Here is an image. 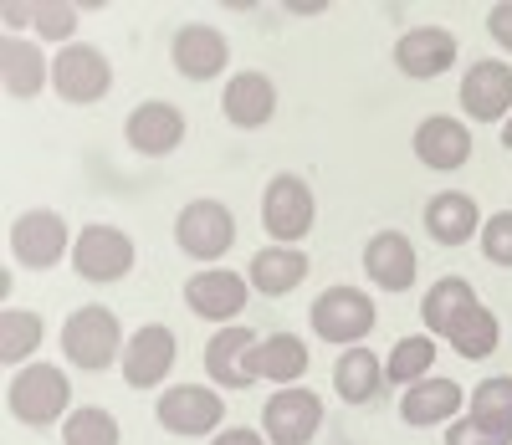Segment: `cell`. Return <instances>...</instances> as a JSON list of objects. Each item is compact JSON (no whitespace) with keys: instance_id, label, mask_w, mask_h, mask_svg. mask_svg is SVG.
Segmentation results:
<instances>
[{"instance_id":"cell-34","label":"cell","mask_w":512,"mask_h":445,"mask_svg":"<svg viewBox=\"0 0 512 445\" xmlns=\"http://www.w3.org/2000/svg\"><path fill=\"white\" fill-rule=\"evenodd\" d=\"M482 256L492 266H512V210H497L492 220H482Z\"/></svg>"},{"instance_id":"cell-12","label":"cell","mask_w":512,"mask_h":445,"mask_svg":"<svg viewBox=\"0 0 512 445\" xmlns=\"http://www.w3.org/2000/svg\"><path fill=\"white\" fill-rule=\"evenodd\" d=\"M169 62H175V72L190 77V82H210V77H221V72H226V62H231V41H226L216 26H205V21L180 26L175 36H169Z\"/></svg>"},{"instance_id":"cell-25","label":"cell","mask_w":512,"mask_h":445,"mask_svg":"<svg viewBox=\"0 0 512 445\" xmlns=\"http://www.w3.org/2000/svg\"><path fill=\"white\" fill-rule=\"evenodd\" d=\"M303 277H308V251L303 246H267V251H256L251 266H246V282L262 297H287Z\"/></svg>"},{"instance_id":"cell-24","label":"cell","mask_w":512,"mask_h":445,"mask_svg":"<svg viewBox=\"0 0 512 445\" xmlns=\"http://www.w3.org/2000/svg\"><path fill=\"white\" fill-rule=\"evenodd\" d=\"M425 231H431V241H441V246H466L482 231V210L466 190L431 195V205H425Z\"/></svg>"},{"instance_id":"cell-5","label":"cell","mask_w":512,"mask_h":445,"mask_svg":"<svg viewBox=\"0 0 512 445\" xmlns=\"http://www.w3.org/2000/svg\"><path fill=\"white\" fill-rule=\"evenodd\" d=\"M379 313H374V297L359 292V287H328L318 302H313V333L323 343H338V348H354L374 333Z\"/></svg>"},{"instance_id":"cell-18","label":"cell","mask_w":512,"mask_h":445,"mask_svg":"<svg viewBox=\"0 0 512 445\" xmlns=\"http://www.w3.org/2000/svg\"><path fill=\"white\" fill-rule=\"evenodd\" d=\"M461 405H466V394H461L456 379H446V374H425V379H415V384L405 389V399H400V420L415 425V430H431V425H451V420L461 415Z\"/></svg>"},{"instance_id":"cell-17","label":"cell","mask_w":512,"mask_h":445,"mask_svg":"<svg viewBox=\"0 0 512 445\" xmlns=\"http://www.w3.org/2000/svg\"><path fill=\"white\" fill-rule=\"evenodd\" d=\"M415 159L425 169H461L466 159H472V128H466L461 118H446V113H431V118H420L415 128V139H410Z\"/></svg>"},{"instance_id":"cell-15","label":"cell","mask_w":512,"mask_h":445,"mask_svg":"<svg viewBox=\"0 0 512 445\" xmlns=\"http://www.w3.org/2000/svg\"><path fill=\"white\" fill-rule=\"evenodd\" d=\"M461 108L472 123H497L512 113V67L507 62H472L461 77Z\"/></svg>"},{"instance_id":"cell-8","label":"cell","mask_w":512,"mask_h":445,"mask_svg":"<svg viewBox=\"0 0 512 445\" xmlns=\"http://www.w3.org/2000/svg\"><path fill=\"white\" fill-rule=\"evenodd\" d=\"M175 241L195 261H221L236 246V215L221 200H190L175 215Z\"/></svg>"},{"instance_id":"cell-35","label":"cell","mask_w":512,"mask_h":445,"mask_svg":"<svg viewBox=\"0 0 512 445\" xmlns=\"http://www.w3.org/2000/svg\"><path fill=\"white\" fill-rule=\"evenodd\" d=\"M446 445H512V435H497V430H487V425H477V420L456 415V420L446 425Z\"/></svg>"},{"instance_id":"cell-36","label":"cell","mask_w":512,"mask_h":445,"mask_svg":"<svg viewBox=\"0 0 512 445\" xmlns=\"http://www.w3.org/2000/svg\"><path fill=\"white\" fill-rule=\"evenodd\" d=\"M487 36L497 41L502 52H512V0H502V6L487 11Z\"/></svg>"},{"instance_id":"cell-28","label":"cell","mask_w":512,"mask_h":445,"mask_svg":"<svg viewBox=\"0 0 512 445\" xmlns=\"http://www.w3.org/2000/svg\"><path fill=\"white\" fill-rule=\"evenodd\" d=\"M466 307H477V292H472V282L466 277H441V282H431V292H425V302H420V318H425V328H431V338L441 333H451V323L466 313Z\"/></svg>"},{"instance_id":"cell-11","label":"cell","mask_w":512,"mask_h":445,"mask_svg":"<svg viewBox=\"0 0 512 445\" xmlns=\"http://www.w3.org/2000/svg\"><path fill=\"white\" fill-rule=\"evenodd\" d=\"M123 139L144 159H164V154H175L185 144V113L175 103H164V98H149V103H139L134 113H128Z\"/></svg>"},{"instance_id":"cell-38","label":"cell","mask_w":512,"mask_h":445,"mask_svg":"<svg viewBox=\"0 0 512 445\" xmlns=\"http://www.w3.org/2000/svg\"><path fill=\"white\" fill-rule=\"evenodd\" d=\"M31 16H36V6H6V11H0V21H6L11 31H21V26H31Z\"/></svg>"},{"instance_id":"cell-6","label":"cell","mask_w":512,"mask_h":445,"mask_svg":"<svg viewBox=\"0 0 512 445\" xmlns=\"http://www.w3.org/2000/svg\"><path fill=\"white\" fill-rule=\"evenodd\" d=\"M72 231L57 210H26L11 220V256L26 266V272H47L62 256H72Z\"/></svg>"},{"instance_id":"cell-19","label":"cell","mask_w":512,"mask_h":445,"mask_svg":"<svg viewBox=\"0 0 512 445\" xmlns=\"http://www.w3.org/2000/svg\"><path fill=\"white\" fill-rule=\"evenodd\" d=\"M221 113H226V123L231 128H267L272 123V113H277V82L267 77V72H236L231 82H226V98H221Z\"/></svg>"},{"instance_id":"cell-14","label":"cell","mask_w":512,"mask_h":445,"mask_svg":"<svg viewBox=\"0 0 512 445\" xmlns=\"http://www.w3.org/2000/svg\"><path fill=\"white\" fill-rule=\"evenodd\" d=\"M246 292H251V282L236 277V272H226V266H205V272L185 277V307H190L195 318H205V323L236 318L241 307H246Z\"/></svg>"},{"instance_id":"cell-4","label":"cell","mask_w":512,"mask_h":445,"mask_svg":"<svg viewBox=\"0 0 512 445\" xmlns=\"http://www.w3.org/2000/svg\"><path fill=\"white\" fill-rule=\"evenodd\" d=\"M72 272L82 282H123L128 272H134V241H128V231L118 226H103V220H93V226H82L77 241H72Z\"/></svg>"},{"instance_id":"cell-16","label":"cell","mask_w":512,"mask_h":445,"mask_svg":"<svg viewBox=\"0 0 512 445\" xmlns=\"http://www.w3.org/2000/svg\"><path fill=\"white\" fill-rule=\"evenodd\" d=\"M395 67L415 82H431L456 67V36L446 26H415L395 41Z\"/></svg>"},{"instance_id":"cell-30","label":"cell","mask_w":512,"mask_h":445,"mask_svg":"<svg viewBox=\"0 0 512 445\" xmlns=\"http://www.w3.org/2000/svg\"><path fill=\"white\" fill-rule=\"evenodd\" d=\"M41 338H47V328H41L36 313H26V307H6V313H0V364L31 359V353L41 348Z\"/></svg>"},{"instance_id":"cell-23","label":"cell","mask_w":512,"mask_h":445,"mask_svg":"<svg viewBox=\"0 0 512 445\" xmlns=\"http://www.w3.org/2000/svg\"><path fill=\"white\" fill-rule=\"evenodd\" d=\"M364 272L384 292H410L415 287V246L400 231H379L364 246Z\"/></svg>"},{"instance_id":"cell-22","label":"cell","mask_w":512,"mask_h":445,"mask_svg":"<svg viewBox=\"0 0 512 445\" xmlns=\"http://www.w3.org/2000/svg\"><path fill=\"white\" fill-rule=\"evenodd\" d=\"M308 343L297 338V333H272V338H256V348L246 353V369L251 379H272V384H297L308 374Z\"/></svg>"},{"instance_id":"cell-1","label":"cell","mask_w":512,"mask_h":445,"mask_svg":"<svg viewBox=\"0 0 512 445\" xmlns=\"http://www.w3.org/2000/svg\"><path fill=\"white\" fill-rule=\"evenodd\" d=\"M6 410L21 425H36V430L52 425V420L72 415V379L57 364H26L6 389Z\"/></svg>"},{"instance_id":"cell-31","label":"cell","mask_w":512,"mask_h":445,"mask_svg":"<svg viewBox=\"0 0 512 445\" xmlns=\"http://www.w3.org/2000/svg\"><path fill=\"white\" fill-rule=\"evenodd\" d=\"M466 420H477L497 435H512V374H497V379H482L472 389V415Z\"/></svg>"},{"instance_id":"cell-33","label":"cell","mask_w":512,"mask_h":445,"mask_svg":"<svg viewBox=\"0 0 512 445\" xmlns=\"http://www.w3.org/2000/svg\"><path fill=\"white\" fill-rule=\"evenodd\" d=\"M31 26H36V36L57 41V47H72L67 36H77V6H67V0H36Z\"/></svg>"},{"instance_id":"cell-29","label":"cell","mask_w":512,"mask_h":445,"mask_svg":"<svg viewBox=\"0 0 512 445\" xmlns=\"http://www.w3.org/2000/svg\"><path fill=\"white\" fill-rule=\"evenodd\" d=\"M431 364H436V338L431 333H415V338H400L395 348H390V359H384V384H415V379H425L431 374Z\"/></svg>"},{"instance_id":"cell-32","label":"cell","mask_w":512,"mask_h":445,"mask_svg":"<svg viewBox=\"0 0 512 445\" xmlns=\"http://www.w3.org/2000/svg\"><path fill=\"white\" fill-rule=\"evenodd\" d=\"M62 445H118V420L103 405H77L62 420Z\"/></svg>"},{"instance_id":"cell-2","label":"cell","mask_w":512,"mask_h":445,"mask_svg":"<svg viewBox=\"0 0 512 445\" xmlns=\"http://www.w3.org/2000/svg\"><path fill=\"white\" fill-rule=\"evenodd\" d=\"M62 359L77 364V369H93V374L123 359V328L108 307L88 302L62 323Z\"/></svg>"},{"instance_id":"cell-39","label":"cell","mask_w":512,"mask_h":445,"mask_svg":"<svg viewBox=\"0 0 512 445\" xmlns=\"http://www.w3.org/2000/svg\"><path fill=\"white\" fill-rule=\"evenodd\" d=\"M502 149H512V118L502 123Z\"/></svg>"},{"instance_id":"cell-3","label":"cell","mask_w":512,"mask_h":445,"mask_svg":"<svg viewBox=\"0 0 512 445\" xmlns=\"http://www.w3.org/2000/svg\"><path fill=\"white\" fill-rule=\"evenodd\" d=\"M52 87L62 103L88 108V103H103L113 93V67L98 47L72 41V47H57V57H52Z\"/></svg>"},{"instance_id":"cell-27","label":"cell","mask_w":512,"mask_h":445,"mask_svg":"<svg viewBox=\"0 0 512 445\" xmlns=\"http://www.w3.org/2000/svg\"><path fill=\"white\" fill-rule=\"evenodd\" d=\"M446 343L461 353V359H492V353H497V343H502V323H497V313H492V307H466V313L451 323V333H446Z\"/></svg>"},{"instance_id":"cell-13","label":"cell","mask_w":512,"mask_h":445,"mask_svg":"<svg viewBox=\"0 0 512 445\" xmlns=\"http://www.w3.org/2000/svg\"><path fill=\"white\" fill-rule=\"evenodd\" d=\"M175 333H169L164 323H144L134 338L123 343V384L128 389H154V384H164V374L175 369Z\"/></svg>"},{"instance_id":"cell-20","label":"cell","mask_w":512,"mask_h":445,"mask_svg":"<svg viewBox=\"0 0 512 445\" xmlns=\"http://www.w3.org/2000/svg\"><path fill=\"white\" fill-rule=\"evenodd\" d=\"M256 348V333L246 328V323H226L216 338L205 343V374H210V384L216 389H251L256 379H251V369H246V353Z\"/></svg>"},{"instance_id":"cell-37","label":"cell","mask_w":512,"mask_h":445,"mask_svg":"<svg viewBox=\"0 0 512 445\" xmlns=\"http://www.w3.org/2000/svg\"><path fill=\"white\" fill-rule=\"evenodd\" d=\"M210 445H267V440L256 435V430H241V425H231V430H221V435L210 440Z\"/></svg>"},{"instance_id":"cell-9","label":"cell","mask_w":512,"mask_h":445,"mask_svg":"<svg viewBox=\"0 0 512 445\" xmlns=\"http://www.w3.org/2000/svg\"><path fill=\"white\" fill-rule=\"evenodd\" d=\"M323 425V399L303 384H287L277 389L267 405H262V430L272 445H308Z\"/></svg>"},{"instance_id":"cell-21","label":"cell","mask_w":512,"mask_h":445,"mask_svg":"<svg viewBox=\"0 0 512 445\" xmlns=\"http://www.w3.org/2000/svg\"><path fill=\"white\" fill-rule=\"evenodd\" d=\"M0 82H6V98L31 103L41 87H52V62L41 57L36 41L6 36V41H0Z\"/></svg>"},{"instance_id":"cell-26","label":"cell","mask_w":512,"mask_h":445,"mask_svg":"<svg viewBox=\"0 0 512 445\" xmlns=\"http://www.w3.org/2000/svg\"><path fill=\"white\" fill-rule=\"evenodd\" d=\"M384 389V359L369 348H344V359L333 364V394L344 405H369V399Z\"/></svg>"},{"instance_id":"cell-10","label":"cell","mask_w":512,"mask_h":445,"mask_svg":"<svg viewBox=\"0 0 512 445\" xmlns=\"http://www.w3.org/2000/svg\"><path fill=\"white\" fill-rule=\"evenodd\" d=\"M154 415L169 435H210L226 420V399L216 389H205V384H175V389L159 394Z\"/></svg>"},{"instance_id":"cell-7","label":"cell","mask_w":512,"mask_h":445,"mask_svg":"<svg viewBox=\"0 0 512 445\" xmlns=\"http://www.w3.org/2000/svg\"><path fill=\"white\" fill-rule=\"evenodd\" d=\"M318 220V200L308 190V180H297V174H277V180H267L262 190V226L272 241H303L313 231Z\"/></svg>"}]
</instances>
